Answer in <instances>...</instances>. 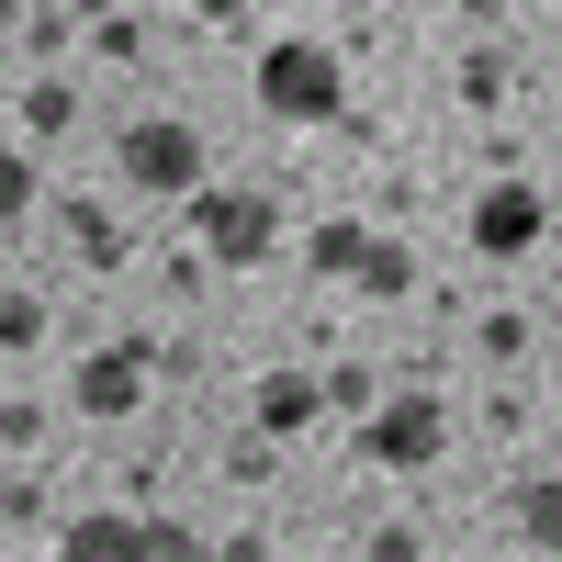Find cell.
<instances>
[{"instance_id": "obj_1", "label": "cell", "mask_w": 562, "mask_h": 562, "mask_svg": "<svg viewBox=\"0 0 562 562\" xmlns=\"http://www.w3.org/2000/svg\"><path fill=\"white\" fill-rule=\"evenodd\" d=\"M349 102V68H338V45H315V34H281L270 57H259V113L270 124H338Z\"/></svg>"}, {"instance_id": "obj_2", "label": "cell", "mask_w": 562, "mask_h": 562, "mask_svg": "<svg viewBox=\"0 0 562 562\" xmlns=\"http://www.w3.org/2000/svg\"><path fill=\"white\" fill-rule=\"evenodd\" d=\"M124 180H135V192H158V203H192V192H203V135L169 124V113L124 124Z\"/></svg>"}, {"instance_id": "obj_3", "label": "cell", "mask_w": 562, "mask_h": 562, "mask_svg": "<svg viewBox=\"0 0 562 562\" xmlns=\"http://www.w3.org/2000/svg\"><path fill=\"white\" fill-rule=\"evenodd\" d=\"M192 225H203V248H214L225 270H259V259L281 248V203H270V192H192Z\"/></svg>"}, {"instance_id": "obj_4", "label": "cell", "mask_w": 562, "mask_h": 562, "mask_svg": "<svg viewBox=\"0 0 562 562\" xmlns=\"http://www.w3.org/2000/svg\"><path fill=\"white\" fill-rule=\"evenodd\" d=\"M360 450L383 461V473H428V461L450 450V405H439V394H394V405L360 428Z\"/></svg>"}, {"instance_id": "obj_5", "label": "cell", "mask_w": 562, "mask_h": 562, "mask_svg": "<svg viewBox=\"0 0 562 562\" xmlns=\"http://www.w3.org/2000/svg\"><path fill=\"white\" fill-rule=\"evenodd\" d=\"M540 225H551V203L529 192V180H495V192L473 203V248H484V259H529Z\"/></svg>"}, {"instance_id": "obj_6", "label": "cell", "mask_w": 562, "mask_h": 562, "mask_svg": "<svg viewBox=\"0 0 562 562\" xmlns=\"http://www.w3.org/2000/svg\"><path fill=\"white\" fill-rule=\"evenodd\" d=\"M147 405V349L113 338V349H90L79 360V416H135Z\"/></svg>"}, {"instance_id": "obj_7", "label": "cell", "mask_w": 562, "mask_h": 562, "mask_svg": "<svg viewBox=\"0 0 562 562\" xmlns=\"http://www.w3.org/2000/svg\"><path fill=\"white\" fill-rule=\"evenodd\" d=\"M79 562H113V551H192V529H147V518H79L68 529Z\"/></svg>"}, {"instance_id": "obj_8", "label": "cell", "mask_w": 562, "mask_h": 562, "mask_svg": "<svg viewBox=\"0 0 562 562\" xmlns=\"http://www.w3.org/2000/svg\"><path fill=\"white\" fill-rule=\"evenodd\" d=\"M315 416H326V383H315V371H270V383H259V428H270V439H304Z\"/></svg>"}, {"instance_id": "obj_9", "label": "cell", "mask_w": 562, "mask_h": 562, "mask_svg": "<svg viewBox=\"0 0 562 562\" xmlns=\"http://www.w3.org/2000/svg\"><path fill=\"white\" fill-rule=\"evenodd\" d=\"M518 529H529V551H562V473H540L518 495Z\"/></svg>"}, {"instance_id": "obj_10", "label": "cell", "mask_w": 562, "mask_h": 562, "mask_svg": "<svg viewBox=\"0 0 562 562\" xmlns=\"http://www.w3.org/2000/svg\"><path fill=\"white\" fill-rule=\"evenodd\" d=\"M360 259H371L360 225H315V270H326V281H360Z\"/></svg>"}, {"instance_id": "obj_11", "label": "cell", "mask_w": 562, "mask_h": 562, "mask_svg": "<svg viewBox=\"0 0 562 562\" xmlns=\"http://www.w3.org/2000/svg\"><path fill=\"white\" fill-rule=\"evenodd\" d=\"M23 192H34V169H23V158H0V214H12Z\"/></svg>"}, {"instance_id": "obj_12", "label": "cell", "mask_w": 562, "mask_h": 562, "mask_svg": "<svg viewBox=\"0 0 562 562\" xmlns=\"http://www.w3.org/2000/svg\"><path fill=\"white\" fill-rule=\"evenodd\" d=\"M551 394H562V371H551Z\"/></svg>"}]
</instances>
